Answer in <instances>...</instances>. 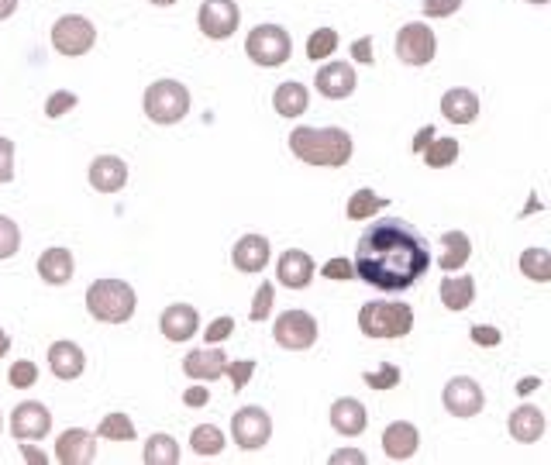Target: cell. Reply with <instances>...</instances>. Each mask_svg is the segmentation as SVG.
<instances>
[{
	"label": "cell",
	"mask_w": 551,
	"mask_h": 465,
	"mask_svg": "<svg viewBox=\"0 0 551 465\" xmlns=\"http://www.w3.org/2000/svg\"><path fill=\"white\" fill-rule=\"evenodd\" d=\"M455 159H459V142L448 135H434L428 142V149H424V162H428L431 169H448L455 166Z\"/></svg>",
	"instance_id": "cell-33"
},
{
	"label": "cell",
	"mask_w": 551,
	"mask_h": 465,
	"mask_svg": "<svg viewBox=\"0 0 551 465\" xmlns=\"http://www.w3.org/2000/svg\"><path fill=\"white\" fill-rule=\"evenodd\" d=\"M145 114L155 124H180L190 114V90L180 80H155L145 90Z\"/></svg>",
	"instance_id": "cell-5"
},
{
	"label": "cell",
	"mask_w": 551,
	"mask_h": 465,
	"mask_svg": "<svg viewBox=\"0 0 551 465\" xmlns=\"http://www.w3.org/2000/svg\"><path fill=\"white\" fill-rule=\"evenodd\" d=\"M49 369L56 379H80L87 369V355L76 341H56L49 345Z\"/></svg>",
	"instance_id": "cell-21"
},
{
	"label": "cell",
	"mask_w": 551,
	"mask_h": 465,
	"mask_svg": "<svg viewBox=\"0 0 551 465\" xmlns=\"http://www.w3.org/2000/svg\"><path fill=\"white\" fill-rule=\"evenodd\" d=\"M190 445L197 455H207V459H211V455L224 452L228 441H224V431L217 428V424H197V428L190 431Z\"/></svg>",
	"instance_id": "cell-32"
},
{
	"label": "cell",
	"mask_w": 551,
	"mask_h": 465,
	"mask_svg": "<svg viewBox=\"0 0 551 465\" xmlns=\"http://www.w3.org/2000/svg\"><path fill=\"white\" fill-rule=\"evenodd\" d=\"M97 434L104 441H135V424H131L128 414H121V410H111V414L100 421Z\"/></svg>",
	"instance_id": "cell-35"
},
{
	"label": "cell",
	"mask_w": 551,
	"mask_h": 465,
	"mask_svg": "<svg viewBox=\"0 0 551 465\" xmlns=\"http://www.w3.org/2000/svg\"><path fill=\"white\" fill-rule=\"evenodd\" d=\"M331 428L338 434H345V438H359L362 431L369 428V414L366 407H362L355 397H341L331 403Z\"/></svg>",
	"instance_id": "cell-20"
},
{
	"label": "cell",
	"mask_w": 551,
	"mask_h": 465,
	"mask_svg": "<svg viewBox=\"0 0 551 465\" xmlns=\"http://www.w3.org/2000/svg\"><path fill=\"white\" fill-rule=\"evenodd\" d=\"M273 338L279 348H290V352H307L317 341V317L307 310H286L276 317Z\"/></svg>",
	"instance_id": "cell-8"
},
{
	"label": "cell",
	"mask_w": 551,
	"mask_h": 465,
	"mask_svg": "<svg viewBox=\"0 0 551 465\" xmlns=\"http://www.w3.org/2000/svg\"><path fill=\"white\" fill-rule=\"evenodd\" d=\"M207 400H211L207 386H190V390L183 393V403H186V407H204Z\"/></svg>",
	"instance_id": "cell-48"
},
{
	"label": "cell",
	"mask_w": 551,
	"mask_h": 465,
	"mask_svg": "<svg viewBox=\"0 0 551 465\" xmlns=\"http://www.w3.org/2000/svg\"><path fill=\"white\" fill-rule=\"evenodd\" d=\"M145 465H176L180 462V445H176L173 434H152L149 441H145Z\"/></svg>",
	"instance_id": "cell-30"
},
{
	"label": "cell",
	"mask_w": 551,
	"mask_h": 465,
	"mask_svg": "<svg viewBox=\"0 0 551 465\" xmlns=\"http://www.w3.org/2000/svg\"><path fill=\"white\" fill-rule=\"evenodd\" d=\"M128 183V166L121 155H97L90 162V186L97 193H118Z\"/></svg>",
	"instance_id": "cell-18"
},
{
	"label": "cell",
	"mask_w": 551,
	"mask_h": 465,
	"mask_svg": "<svg viewBox=\"0 0 551 465\" xmlns=\"http://www.w3.org/2000/svg\"><path fill=\"white\" fill-rule=\"evenodd\" d=\"M231 331H235V317H217V321L207 324V331H204V338L211 341V345H221L224 338H231Z\"/></svg>",
	"instance_id": "cell-43"
},
{
	"label": "cell",
	"mask_w": 551,
	"mask_h": 465,
	"mask_svg": "<svg viewBox=\"0 0 551 465\" xmlns=\"http://www.w3.org/2000/svg\"><path fill=\"white\" fill-rule=\"evenodd\" d=\"M52 431V414L45 403L25 400L11 410V434L18 441H42Z\"/></svg>",
	"instance_id": "cell-12"
},
{
	"label": "cell",
	"mask_w": 551,
	"mask_h": 465,
	"mask_svg": "<svg viewBox=\"0 0 551 465\" xmlns=\"http://www.w3.org/2000/svg\"><path fill=\"white\" fill-rule=\"evenodd\" d=\"M314 83H317V93H321V97L345 100V97H352L355 93V83L359 80H355L352 62H328V66L317 69Z\"/></svg>",
	"instance_id": "cell-16"
},
{
	"label": "cell",
	"mask_w": 551,
	"mask_h": 465,
	"mask_svg": "<svg viewBox=\"0 0 551 465\" xmlns=\"http://www.w3.org/2000/svg\"><path fill=\"white\" fill-rule=\"evenodd\" d=\"M159 331L169 341H190L200 331V314L190 304H169L159 317Z\"/></svg>",
	"instance_id": "cell-19"
},
{
	"label": "cell",
	"mask_w": 551,
	"mask_h": 465,
	"mask_svg": "<svg viewBox=\"0 0 551 465\" xmlns=\"http://www.w3.org/2000/svg\"><path fill=\"white\" fill-rule=\"evenodd\" d=\"M434 52H438V38H434V31L424 21H410V25L400 28L397 35L400 62H407V66H428Z\"/></svg>",
	"instance_id": "cell-10"
},
{
	"label": "cell",
	"mask_w": 551,
	"mask_h": 465,
	"mask_svg": "<svg viewBox=\"0 0 551 465\" xmlns=\"http://www.w3.org/2000/svg\"><path fill=\"white\" fill-rule=\"evenodd\" d=\"M538 386H541V379H538V376H527V379H521V383H517V393H521V397H524V393H534V390H538Z\"/></svg>",
	"instance_id": "cell-53"
},
{
	"label": "cell",
	"mask_w": 551,
	"mask_h": 465,
	"mask_svg": "<svg viewBox=\"0 0 551 465\" xmlns=\"http://www.w3.org/2000/svg\"><path fill=\"white\" fill-rule=\"evenodd\" d=\"M414 328V307L372 300L359 310V331L366 338H403Z\"/></svg>",
	"instance_id": "cell-4"
},
{
	"label": "cell",
	"mask_w": 551,
	"mask_h": 465,
	"mask_svg": "<svg viewBox=\"0 0 551 465\" xmlns=\"http://www.w3.org/2000/svg\"><path fill=\"white\" fill-rule=\"evenodd\" d=\"M76 104H80V100H76V93H69V90H56L49 100H45V118H62V114H69Z\"/></svg>",
	"instance_id": "cell-42"
},
{
	"label": "cell",
	"mask_w": 551,
	"mask_h": 465,
	"mask_svg": "<svg viewBox=\"0 0 551 465\" xmlns=\"http://www.w3.org/2000/svg\"><path fill=\"white\" fill-rule=\"evenodd\" d=\"M441 400H445V410L452 417H476L479 410H483V386L476 383V379L469 376H455L448 379L445 393H441Z\"/></svg>",
	"instance_id": "cell-13"
},
{
	"label": "cell",
	"mask_w": 551,
	"mask_h": 465,
	"mask_svg": "<svg viewBox=\"0 0 551 465\" xmlns=\"http://www.w3.org/2000/svg\"><path fill=\"white\" fill-rule=\"evenodd\" d=\"M355 276L386 293H403L431 269V248L400 217L372 221L355 245Z\"/></svg>",
	"instance_id": "cell-1"
},
{
	"label": "cell",
	"mask_w": 551,
	"mask_h": 465,
	"mask_svg": "<svg viewBox=\"0 0 551 465\" xmlns=\"http://www.w3.org/2000/svg\"><path fill=\"white\" fill-rule=\"evenodd\" d=\"M224 376L231 379V390H235V393H242L245 386H248V379L255 376V362H252V359L228 362V366H224Z\"/></svg>",
	"instance_id": "cell-41"
},
{
	"label": "cell",
	"mask_w": 551,
	"mask_h": 465,
	"mask_svg": "<svg viewBox=\"0 0 551 465\" xmlns=\"http://www.w3.org/2000/svg\"><path fill=\"white\" fill-rule=\"evenodd\" d=\"M224 366H228V355L224 348H197L183 359V372L190 379H204V383H214V379L224 376Z\"/></svg>",
	"instance_id": "cell-23"
},
{
	"label": "cell",
	"mask_w": 551,
	"mask_h": 465,
	"mask_svg": "<svg viewBox=\"0 0 551 465\" xmlns=\"http://www.w3.org/2000/svg\"><path fill=\"white\" fill-rule=\"evenodd\" d=\"M331 462H355V465H366V452H359V448H345V452H331Z\"/></svg>",
	"instance_id": "cell-49"
},
{
	"label": "cell",
	"mask_w": 551,
	"mask_h": 465,
	"mask_svg": "<svg viewBox=\"0 0 551 465\" xmlns=\"http://www.w3.org/2000/svg\"><path fill=\"white\" fill-rule=\"evenodd\" d=\"M362 383L372 386V390H393V386L400 383V369L393 366V362H383L379 369H372L362 376Z\"/></svg>",
	"instance_id": "cell-39"
},
{
	"label": "cell",
	"mask_w": 551,
	"mask_h": 465,
	"mask_svg": "<svg viewBox=\"0 0 551 465\" xmlns=\"http://www.w3.org/2000/svg\"><path fill=\"white\" fill-rule=\"evenodd\" d=\"M97 42V28H93L90 18L83 14H62V18L52 25V45H56L59 56H87Z\"/></svg>",
	"instance_id": "cell-7"
},
{
	"label": "cell",
	"mask_w": 551,
	"mask_h": 465,
	"mask_svg": "<svg viewBox=\"0 0 551 465\" xmlns=\"http://www.w3.org/2000/svg\"><path fill=\"white\" fill-rule=\"evenodd\" d=\"M14 180V142L11 138H0V183Z\"/></svg>",
	"instance_id": "cell-44"
},
{
	"label": "cell",
	"mask_w": 551,
	"mask_h": 465,
	"mask_svg": "<svg viewBox=\"0 0 551 465\" xmlns=\"http://www.w3.org/2000/svg\"><path fill=\"white\" fill-rule=\"evenodd\" d=\"M0 431H4V417H0Z\"/></svg>",
	"instance_id": "cell-58"
},
{
	"label": "cell",
	"mask_w": 551,
	"mask_h": 465,
	"mask_svg": "<svg viewBox=\"0 0 551 465\" xmlns=\"http://www.w3.org/2000/svg\"><path fill=\"white\" fill-rule=\"evenodd\" d=\"M269 259H273V245H269L266 235H242L231 248V262H235L238 273H262V269L269 266Z\"/></svg>",
	"instance_id": "cell-14"
},
{
	"label": "cell",
	"mask_w": 551,
	"mask_h": 465,
	"mask_svg": "<svg viewBox=\"0 0 551 465\" xmlns=\"http://www.w3.org/2000/svg\"><path fill=\"white\" fill-rule=\"evenodd\" d=\"M472 255V242L465 231H448V235H441V269L445 273H455V269H462L465 262H469Z\"/></svg>",
	"instance_id": "cell-29"
},
{
	"label": "cell",
	"mask_w": 551,
	"mask_h": 465,
	"mask_svg": "<svg viewBox=\"0 0 551 465\" xmlns=\"http://www.w3.org/2000/svg\"><path fill=\"white\" fill-rule=\"evenodd\" d=\"M238 21H242V11H238L235 0H204L197 14V25L207 38L214 42H224L238 31Z\"/></svg>",
	"instance_id": "cell-11"
},
{
	"label": "cell",
	"mask_w": 551,
	"mask_h": 465,
	"mask_svg": "<svg viewBox=\"0 0 551 465\" xmlns=\"http://www.w3.org/2000/svg\"><path fill=\"white\" fill-rule=\"evenodd\" d=\"M38 276L49 286H66L69 279H73V252L62 245L45 248V252L38 255Z\"/></svg>",
	"instance_id": "cell-24"
},
{
	"label": "cell",
	"mask_w": 551,
	"mask_h": 465,
	"mask_svg": "<svg viewBox=\"0 0 551 465\" xmlns=\"http://www.w3.org/2000/svg\"><path fill=\"white\" fill-rule=\"evenodd\" d=\"M441 114L452 124H472L479 118V97L465 87H455L441 97Z\"/></svg>",
	"instance_id": "cell-26"
},
{
	"label": "cell",
	"mask_w": 551,
	"mask_h": 465,
	"mask_svg": "<svg viewBox=\"0 0 551 465\" xmlns=\"http://www.w3.org/2000/svg\"><path fill=\"white\" fill-rule=\"evenodd\" d=\"M314 259L304 252V248H290V252L279 255V266H276V279L286 286V290H307L314 283Z\"/></svg>",
	"instance_id": "cell-15"
},
{
	"label": "cell",
	"mask_w": 551,
	"mask_h": 465,
	"mask_svg": "<svg viewBox=\"0 0 551 465\" xmlns=\"http://www.w3.org/2000/svg\"><path fill=\"white\" fill-rule=\"evenodd\" d=\"M507 428L514 441L534 445V441H541V434H545V414H541L538 407H531V403H524V407H517L514 414H510Z\"/></svg>",
	"instance_id": "cell-25"
},
{
	"label": "cell",
	"mask_w": 551,
	"mask_h": 465,
	"mask_svg": "<svg viewBox=\"0 0 551 465\" xmlns=\"http://www.w3.org/2000/svg\"><path fill=\"white\" fill-rule=\"evenodd\" d=\"M273 300H276V286L273 283H262L259 290H255V300H252V310H248V321H266L269 314H273Z\"/></svg>",
	"instance_id": "cell-38"
},
{
	"label": "cell",
	"mask_w": 551,
	"mask_h": 465,
	"mask_svg": "<svg viewBox=\"0 0 551 465\" xmlns=\"http://www.w3.org/2000/svg\"><path fill=\"white\" fill-rule=\"evenodd\" d=\"M352 56L369 66V62H372V38H359V42L352 45Z\"/></svg>",
	"instance_id": "cell-52"
},
{
	"label": "cell",
	"mask_w": 551,
	"mask_h": 465,
	"mask_svg": "<svg viewBox=\"0 0 551 465\" xmlns=\"http://www.w3.org/2000/svg\"><path fill=\"white\" fill-rule=\"evenodd\" d=\"M21 459H25V462H38V465H45V462H49V455H45L42 448L31 445V441H21Z\"/></svg>",
	"instance_id": "cell-50"
},
{
	"label": "cell",
	"mask_w": 551,
	"mask_h": 465,
	"mask_svg": "<svg viewBox=\"0 0 551 465\" xmlns=\"http://www.w3.org/2000/svg\"><path fill=\"white\" fill-rule=\"evenodd\" d=\"M152 4H155V7H173L176 0H152Z\"/></svg>",
	"instance_id": "cell-56"
},
{
	"label": "cell",
	"mask_w": 551,
	"mask_h": 465,
	"mask_svg": "<svg viewBox=\"0 0 551 465\" xmlns=\"http://www.w3.org/2000/svg\"><path fill=\"white\" fill-rule=\"evenodd\" d=\"M138 307V297L135 290H131V283H124V279H97V283H90L87 290V310L93 321H104V324H124L131 321V314H135Z\"/></svg>",
	"instance_id": "cell-3"
},
{
	"label": "cell",
	"mask_w": 551,
	"mask_h": 465,
	"mask_svg": "<svg viewBox=\"0 0 551 465\" xmlns=\"http://www.w3.org/2000/svg\"><path fill=\"white\" fill-rule=\"evenodd\" d=\"M338 49V31L335 28H317L314 35L307 38V59L324 62L328 56H335Z\"/></svg>",
	"instance_id": "cell-36"
},
{
	"label": "cell",
	"mask_w": 551,
	"mask_h": 465,
	"mask_svg": "<svg viewBox=\"0 0 551 465\" xmlns=\"http://www.w3.org/2000/svg\"><path fill=\"white\" fill-rule=\"evenodd\" d=\"M421 448V431L414 428L410 421H393L390 428L383 431V452L386 459H397V462H407L410 455Z\"/></svg>",
	"instance_id": "cell-22"
},
{
	"label": "cell",
	"mask_w": 551,
	"mask_h": 465,
	"mask_svg": "<svg viewBox=\"0 0 551 465\" xmlns=\"http://www.w3.org/2000/svg\"><path fill=\"white\" fill-rule=\"evenodd\" d=\"M307 104H310V93L304 83H297V80L279 83L273 93V107L279 118H300V114L307 111Z\"/></svg>",
	"instance_id": "cell-27"
},
{
	"label": "cell",
	"mask_w": 551,
	"mask_h": 465,
	"mask_svg": "<svg viewBox=\"0 0 551 465\" xmlns=\"http://www.w3.org/2000/svg\"><path fill=\"white\" fill-rule=\"evenodd\" d=\"M352 135L345 128H293L290 152L307 166L341 169L352 159Z\"/></svg>",
	"instance_id": "cell-2"
},
{
	"label": "cell",
	"mask_w": 551,
	"mask_h": 465,
	"mask_svg": "<svg viewBox=\"0 0 551 465\" xmlns=\"http://www.w3.org/2000/svg\"><path fill=\"white\" fill-rule=\"evenodd\" d=\"M14 11H18V0H0V21H7Z\"/></svg>",
	"instance_id": "cell-54"
},
{
	"label": "cell",
	"mask_w": 551,
	"mask_h": 465,
	"mask_svg": "<svg viewBox=\"0 0 551 465\" xmlns=\"http://www.w3.org/2000/svg\"><path fill=\"white\" fill-rule=\"evenodd\" d=\"M434 135H438V131H434L431 124H424V128H421V131H417V135H414V145H410V149H414V155L428 149V142H431Z\"/></svg>",
	"instance_id": "cell-51"
},
{
	"label": "cell",
	"mask_w": 551,
	"mask_h": 465,
	"mask_svg": "<svg viewBox=\"0 0 551 465\" xmlns=\"http://www.w3.org/2000/svg\"><path fill=\"white\" fill-rule=\"evenodd\" d=\"M7 352H11V335H7V331L0 328V359H4Z\"/></svg>",
	"instance_id": "cell-55"
},
{
	"label": "cell",
	"mask_w": 551,
	"mask_h": 465,
	"mask_svg": "<svg viewBox=\"0 0 551 465\" xmlns=\"http://www.w3.org/2000/svg\"><path fill=\"white\" fill-rule=\"evenodd\" d=\"M18 248H21V228L7 214H0V262L18 255Z\"/></svg>",
	"instance_id": "cell-37"
},
{
	"label": "cell",
	"mask_w": 551,
	"mask_h": 465,
	"mask_svg": "<svg viewBox=\"0 0 551 465\" xmlns=\"http://www.w3.org/2000/svg\"><path fill=\"white\" fill-rule=\"evenodd\" d=\"M7 383H11L14 390H28V386L38 383V366L35 362H28V359H18L11 366V372H7Z\"/></svg>",
	"instance_id": "cell-40"
},
{
	"label": "cell",
	"mask_w": 551,
	"mask_h": 465,
	"mask_svg": "<svg viewBox=\"0 0 551 465\" xmlns=\"http://www.w3.org/2000/svg\"><path fill=\"white\" fill-rule=\"evenodd\" d=\"M245 52H248V59H252L255 66L276 69V66H283V62L290 59L293 42H290V35H286V28H279V25H259V28L248 31Z\"/></svg>",
	"instance_id": "cell-6"
},
{
	"label": "cell",
	"mask_w": 551,
	"mask_h": 465,
	"mask_svg": "<svg viewBox=\"0 0 551 465\" xmlns=\"http://www.w3.org/2000/svg\"><path fill=\"white\" fill-rule=\"evenodd\" d=\"M521 273L527 279H534V283H548L551 279V252L548 248H524Z\"/></svg>",
	"instance_id": "cell-34"
},
{
	"label": "cell",
	"mask_w": 551,
	"mask_h": 465,
	"mask_svg": "<svg viewBox=\"0 0 551 465\" xmlns=\"http://www.w3.org/2000/svg\"><path fill=\"white\" fill-rule=\"evenodd\" d=\"M321 273L328 279H338V283H345V279H355V266H352V259H331V262H324Z\"/></svg>",
	"instance_id": "cell-45"
},
{
	"label": "cell",
	"mask_w": 551,
	"mask_h": 465,
	"mask_svg": "<svg viewBox=\"0 0 551 465\" xmlns=\"http://www.w3.org/2000/svg\"><path fill=\"white\" fill-rule=\"evenodd\" d=\"M386 204H390V200L379 197L376 190H359V193H352V197H348L345 214H348V221H369V217L383 211Z\"/></svg>",
	"instance_id": "cell-31"
},
{
	"label": "cell",
	"mask_w": 551,
	"mask_h": 465,
	"mask_svg": "<svg viewBox=\"0 0 551 465\" xmlns=\"http://www.w3.org/2000/svg\"><path fill=\"white\" fill-rule=\"evenodd\" d=\"M462 7V0H424V14L428 18H448Z\"/></svg>",
	"instance_id": "cell-47"
},
{
	"label": "cell",
	"mask_w": 551,
	"mask_h": 465,
	"mask_svg": "<svg viewBox=\"0 0 551 465\" xmlns=\"http://www.w3.org/2000/svg\"><path fill=\"white\" fill-rule=\"evenodd\" d=\"M469 338L476 341V345H483V348H496L503 341V335L493 328V324H476V328H469Z\"/></svg>",
	"instance_id": "cell-46"
},
{
	"label": "cell",
	"mask_w": 551,
	"mask_h": 465,
	"mask_svg": "<svg viewBox=\"0 0 551 465\" xmlns=\"http://www.w3.org/2000/svg\"><path fill=\"white\" fill-rule=\"evenodd\" d=\"M441 304H445L448 310H465L472 307V300H476V279L472 276H445L441 279Z\"/></svg>",
	"instance_id": "cell-28"
},
{
	"label": "cell",
	"mask_w": 551,
	"mask_h": 465,
	"mask_svg": "<svg viewBox=\"0 0 551 465\" xmlns=\"http://www.w3.org/2000/svg\"><path fill=\"white\" fill-rule=\"evenodd\" d=\"M56 459L62 465H87L97 459V441L87 428H66L56 438Z\"/></svg>",
	"instance_id": "cell-17"
},
{
	"label": "cell",
	"mask_w": 551,
	"mask_h": 465,
	"mask_svg": "<svg viewBox=\"0 0 551 465\" xmlns=\"http://www.w3.org/2000/svg\"><path fill=\"white\" fill-rule=\"evenodd\" d=\"M231 438L238 441L242 452H255L273 438V417L262 407H242L231 417Z\"/></svg>",
	"instance_id": "cell-9"
},
{
	"label": "cell",
	"mask_w": 551,
	"mask_h": 465,
	"mask_svg": "<svg viewBox=\"0 0 551 465\" xmlns=\"http://www.w3.org/2000/svg\"><path fill=\"white\" fill-rule=\"evenodd\" d=\"M531 4H548V0H531Z\"/></svg>",
	"instance_id": "cell-57"
}]
</instances>
